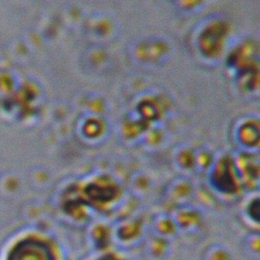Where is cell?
Instances as JSON below:
<instances>
[{"instance_id": "cell-3", "label": "cell", "mask_w": 260, "mask_h": 260, "mask_svg": "<svg viewBox=\"0 0 260 260\" xmlns=\"http://www.w3.org/2000/svg\"><path fill=\"white\" fill-rule=\"evenodd\" d=\"M141 225L137 221H130L126 224H123L119 226V230L116 234L118 238L121 239V241L126 237L129 236L127 240V245L131 246L134 241H138L141 237Z\"/></svg>"}, {"instance_id": "cell-1", "label": "cell", "mask_w": 260, "mask_h": 260, "mask_svg": "<svg viewBox=\"0 0 260 260\" xmlns=\"http://www.w3.org/2000/svg\"><path fill=\"white\" fill-rule=\"evenodd\" d=\"M171 216L173 217L179 232L182 231L187 234H194L200 230V225L202 224V216L200 213L186 205H181V207L176 211V214Z\"/></svg>"}, {"instance_id": "cell-4", "label": "cell", "mask_w": 260, "mask_h": 260, "mask_svg": "<svg viewBox=\"0 0 260 260\" xmlns=\"http://www.w3.org/2000/svg\"><path fill=\"white\" fill-rule=\"evenodd\" d=\"M205 260H231L230 252L226 248L220 245L210 246L206 251Z\"/></svg>"}, {"instance_id": "cell-2", "label": "cell", "mask_w": 260, "mask_h": 260, "mask_svg": "<svg viewBox=\"0 0 260 260\" xmlns=\"http://www.w3.org/2000/svg\"><path fill=\"white\" fill-rule=\"evenodd\" d=\"M153 233L155 237L169 240L176 237L179 232L171 215L160 214L153 220Z\"/></svg>"}]
</instances>
